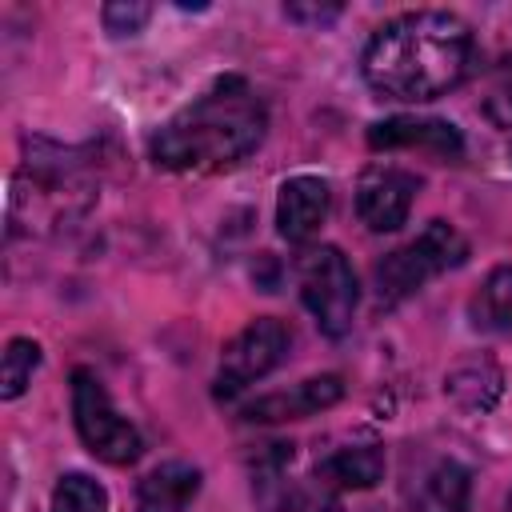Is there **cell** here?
<instances>
[{"instance_id":"6da1fadb","label":"cell","mask_w":512,"mask_h":512,"mask_svg":"<svg viewBox=\"0 0 512 512\" xmlns=\"http://www.w3.org/2000/svg\"><path fill=\"white\" fill-rule=\"evenodd\" d=\"M476 64L472 28L436 8H416L384 20L364 44L360 72L384 100L424 104L468 80Z\"/></svg>"},{"instance_id":"7a4b0ae2","label":"cell","mask_w":512,"mask_h":512,"mask_svg":"<svg viewBox=\"0 0 512 512\" xmlns=\"http://www.w3.org/2000/svg\"><path fill=\"white\" fill-rule=\"evenodd\" d=\"M264 132V100L240 76H224L152 132L148 156L168 172H224L248 160Z\"/></svg>"},{"instance_id":"3957f363","label":"cell","mask_w":512,"mask_h":512,"mask_svg":"<svg viewBox=\"0 0 512 512\" xmlns=\"http://www.w3.org/2000/svg\"><path fill=\"white\" fill-rule=\"evenodd\" d=\"M468 260V240L448 220H428L416 240L388 252L376 264V296L380 304H400L416 296L432 276L452 272Z\"/></svg>"},{"instance_id":"277c9868","label":"cell","mask_w":512,"mask_h":512,"mask_svg":"<svg viewBox=\"0 0 512 512\" xmlns=\"http://www.w3.org/2000/svg\"><path fill=\"white\" fill-rule=\"evenodd\" d=\"M72 420L84 448L104 464H136L144 452V436L132 420H124L92 368H72Z\"/></svg>"},{"instance_id":"5b68a950","label":"cell","mask_w":512,"mask_h":512,"mask_svg":"<svg viewBox=\"0 0 512 512\" xmlns=\"http://www.w3.org/2000/svg\"><path fill=\"white\" fill-rule=\"evenodd\" d=\"M296 280H300V300L312 312L316 328L332 340L348 336L352 316H356V300H360L356 272H352L348 256L336 244L308 248L296 264Z\"/></svg>"},{"instance_id":"8992f818","label":"cell","mask_w":512,"mask_h":512,"mask_svg":"<svg viewBox=\"0 0 512 512\" xmlns=\"http://www.w3.org/2000/svg\"><path fill=\"white\" fill-rule=\"evenodd\" d=\"M292 332L284 320L276 316H256L248 320L220 352V368H216V400H236L248 384L264 380L284 356H288Z\"/></svg>"},{"instance_id":"52a82bcc","label":"cell","mask_w":512,"mask_h":512,"mask_svg":"<svg viewBox=\"0 0 512 512\" xmlns=\"http://www.w3.org/2000/svg\"><path fill=\"white\" fill-rule=\"evenodd\" d=\"M420 180L396 164H372L356 184V212L368 232H396L416 200Z\"/></svg>"},{"instance_id":"ba28073f","label":"cell","mask_w":512,"mask_h":512,"mask_svg":"<svg viewBox=\"0 0 512 512\" xmlns=\"http://www.w3.org/2000/svg\"><path fill=\"white\" fill-rule=\"evenodd\" d=\"M368 148H420L440 160H460L464 156V136L452 120L440 116H388L368 128Z\"/></svg>"},{"instance_id":"9c48e42d","label":"cell","mask_w":512,"mask_h":512,"mask_svg":"<svg viewBox=\"0 0 512 512\" xmlns=\"http://www.w3.org/2000/svg\"><path fill=\"white\" fill-rule=\"evenodd\" d=\"M344 400V380L336 372H324V376H308L284 392H268L252 404H244V420L248 424H280V420H304V416H316L332 404Z\"/></svg>"},{"instance_id":"30bf717a","label":"cell","mask_w":512,"mask_h":512,"mask_svg":"<svg viewBox=\"0 0 512 512\" xmlns=\"http://www.w3.org/2000/svg\"><path fill=\"white\" fill-rule=\"evenodd\" d=\"M328 208H332L328 180H320V176H288L280 184V196H276V232L288 244H304L324 228Z\"/></svg>"},{"instance_id":"8fae6325","label":"cell","mask_w":512,"mask_h":512,"mask_svg":"<svg viewBox=\"0 0 512 512\" xmlns=\"http://www.w3.org/2000/svg\"><path fill=\"white\" fill-rule=\"evenodd\" d=\"M444 396L464 412H492L504 396V372L492 356H464L448 368Z\"/></svg>"},{"instance_id":"7c38bea8","label":"cell","mask_w":512,"mask_h":512,"mask_svg":"<svg viewBox=\"0 0 512 512\" xmlns=\"http://www.w3.org/2000/svg\"><path fill=\"white\" fill-rule=\"evenodd\" d=\"M200 468L168 460L136 484V512H184L200 492Z\"/></svg>"},{"instance_id":"4fadbf2b","label":"cell","mask_w":512,"mask_h":512,"mask_svg":"<svg viewBox=\"0 0 512 512\" xmlns=\"http://www.w3.org/2000/svg\"><path fill=\"white\" fill-rule=\"evenodd\" d=\"M472 500V472L460 460H436L416 488L412 512H468Z\"/></svg>"},{"instance_id":"5bb4252c","label":"cell","mask_w":512,"mask_h":512,"mask_svg":"<svg viewBox=\"0 0 512 512\" xmlns=\"http://www.w3.org/2000/svg\"><path fill=\"white\" fill-rule=\"evenodd\" d=\"M316 480H324L328 488H352V492L376 488L384 480V448L380 444H348V448H336L316 468Z\"/></svg>"},{"instance_id":"9a60e30c","label":"cell","mask_w":512,"mask_h":512,"mask_svg":"<svg viewBox=\"0 0 512 512\" xmlns=\"http://www.w3.org/2000/svg\"><path fill=\"white\" fill-rule=\"evenodd\" d=\"M472 324L484 332H512V264H500L484 276L472 296Z\"/></svg>"},{"instance_id":"2e32d148","label":"cell","mask_w":512,"mask_h":512,"mask_svg":"<svg viewBox=\"0 0 512 512\" xmlns=\"http://www.w3.org/2000/svg\"><path fill=\"white\" fill-rule=\"evenodd\" d=\"M40 360H44V352H40L36 340L12 336L8 348H4V364H0V396L4 400L24 396V388L32 384V372L40 368Z\"/></svg>"},{"instance_id":"e0dca14e","label":"cell","mask_w":512,"mask_h":512,"mask_svg":"<svg viewBox=\"0 0 512 512\" xmlns=\"http://www.w3.org/2000/svg\"><path fill=\"white\" fill-rule=\"evenodd\" d=\"M52 512H108V492L84 472H68L52 488Z\"/></svg>"},{"instance_id":"ac0fdd59","label":"cell","mask_w":512,"mask_h":512,"mask_svg":"<svg viewBox=\"0 0 512 512\" xmlns=\"http://www.w3.org/2000/svg\"><path fill=\"white\" fill-rule=\"evenodd\" d=\"M480 108L496 128H512V60H504L492 72V84H488V96Z\"/></svg>"},{"instance_id":"d6986e66","label":"cell","mask_w":512,"mask_h":512,"mask_svg":"<svg viewBox=\"0 0 512 512\" xmlns=\"http://www.w3.org/2000/svg\"><path fill=\"white\" fill-rule=\"evenodd\" d=\"M104 32L112 36H136L148 20H152V4H140V0H112L104 4Z\"/></svg>"},{"instance_id":"ffe728a7","label":"cell","mask_w":512,"mask_h":512,"mask_svg":"<svg viewBox=\"0 0 512 512\" xmlns=\"http://www.w3.org/2000/svg\"><path fill=\"white\" fill-rule=\"evenodd\" d=\"M292 508H296V512H344L340 500H336V492H332L324 480L304 484V488L292 496Z\"/></svg>"},{"instance_id":"44dd1931","label":"cell","mask_w":512,"mask_h":512,"mask_svg":"<svg viewBox=\"0 0 512 512\" xmlns=\"http://www.w3.org/2000/svg\"><path fill=\"white\" fill-rule=\"evenodd\" d=\"M288 20H300V24H332L340 16V4H328V8H316V4H288L284 8Z\"/></svg>"},{"instance_id":"7402d4cb","label":"cell","mask_w":512,"mask_h":512,"mask_svg":"<svg viewBox=\"0 0 512 512\" xmlns=\"http://www.w3.org/2000/svg\"><path fill=\"white\" fill-rule=\"evenodd\" d=\"M508 512H512V496H508Z\"/></svg>"},{"instance_id":"603a6c76","label":"cell","mask_w":512,"mask_h":512,"mask_svg":"<svg viewBox=\"0 0 512 512\" xmlns=\"http://www.w3.org/2000/svg\"><path fill=\"white\" fill-rule=\"evenodd\" d=\"M508 160H512V144H508Z\"/></svg>"}]
</instances>
